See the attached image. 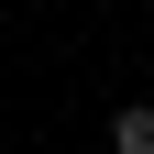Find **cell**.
Wrapping results in <instances>:
<instances>
[{
  "mask_svg": "<svg viewBox=\"0 0 154 154\" xmlns=\"http://www.w3.org/2000/svg\"><path fill=\"white\" fill-rule=\"evenodd\" d=\"M110 154H154V110H121L110 121Z\"/></svg>",
  "mask_w": 154,
  "mask_h": 154,
  "instance_id": "obj_1",
  "label": "cell"
}]
</instances>
